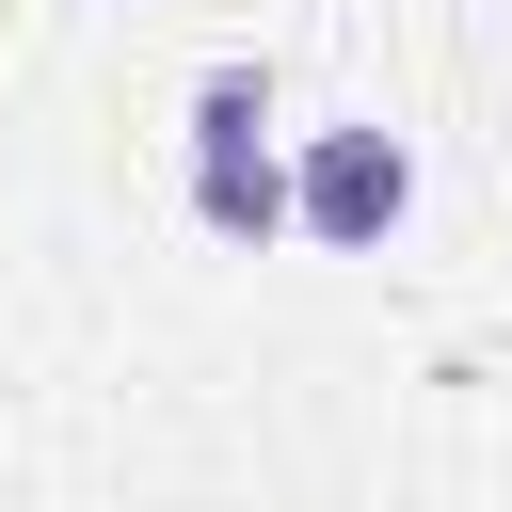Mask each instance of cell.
Segmentation results:
<instances>
[{
	"label": "cell",
	"instance_id": "6da1fadb",
	"mask_svg": "<svg viewBox=\"0 0 512 512\" xmlns=\"http://www.w3.org/2000/svg\"><path fill=\"white\" fill-rule=\"evenodd\" d=\"M192 224L208 240H288V144H272V80L256 64L192 80Z\"/></svg>",
	"mask_w": 512,
	"mask_h": 512
},
{
	"label": "cell",
	"instance_id": "7a4b0ae2",
	"mask_svg": "<svg viewBox=\"0 0 512 512\" xmlns=\"http://www.w3.org/2000/svg\"><path fill=\"white\" fill-rule=\"evenodd\" d=\"M400 208H416V144H400L384 112L304 128V160H288V224H304L320 256H384V240H400Z\"/></svg>",
	"mask_w": 512,
	"mask_h": 512
}]
</instances>
